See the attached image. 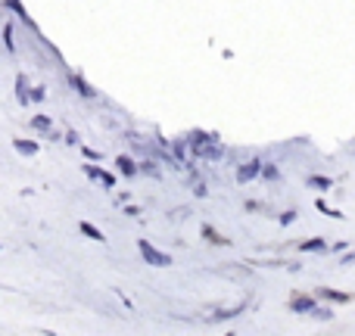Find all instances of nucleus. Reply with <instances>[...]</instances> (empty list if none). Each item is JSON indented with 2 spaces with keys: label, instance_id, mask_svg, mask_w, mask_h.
<instances>
[{
  "label": "nucleus",
  "instance_id": "f257e3e1",
  "mask_svg": "<svg viewBox=\"0 0 355 336\" xmlns=\"http://www.w3.org/2000/svg\"><path fill=\"white\" fill-rule=\"evenodd\" d=\"M137 246H140V255L147 258L150 265H156V268H168V265H172V255H168V252H159L156 246H150V240H140Z\"/></svg>",
  "mask_w": 355,
  "mask_h": 336
},
{
  "label": "nucleus",
  "instance_id": "f03ea898",
  "mask_svg": "<svg viewBox=\"0 0 355 336\" xmlns=\"http://www.w3.org/2000/svg\"><path fill=\"white\" fill-rule=\"evenodd\" d=\"M290 308H293V312H299V315H302V312L311 315L318 305H315V299H311V296H299V293H296V296L290 299Z\"/></svg>",
  "mask_w": 355,
  "mask_h": 336
},
{
  "label": "nucleus",
  "instance_id": "7ed1b4c3",
  "mask_svg": "<svg viewBox=\"0 0 355 336\" xmlns=\"http://www.w3.org/2000/svg\"><path fill=\"white\" fill-rule=\"evenodd\" d=\"M259 171H262V162H259V159H249L246 165L237 168V181H249V178H256Z\"/></svg>",
  "mask_w": 355,
  "mask_h": 336
},
{
  "label": "nucleus",
  "instance_id": "20e7f679",
  "mask_svg": "<svg viewBox=\"0 0 355 336\" xmlns=\"http://www.w3.org/2000/svg\"><path fill=\"white\" fill-rule=\"evenodd\" d=\"M318 296H324L327 302H352V293H340V290H331V287H321Z\"/></svg>",
  "mask_w": 355,
  "mask_h": 336
},
{
  "label": "nucleus",
  "instance_id": "39448f33",
  "mask_svg": "<svg viewBox=\"0 0 355 336\" xmlns=\"http://www.w3.org/2000/svg\"><path fill=\"white\" fill-rule=\"evenodd\" d=\"M115 165H118V171H122V174H125V178H134V174H137V171H140V168H137V165H134V162H131V159H128V156H118V159H115Z\"/></svg>",
  "mask_w": 355,
  "mask_h": 336
},
{
  "label": "nucleus",
  "instance_id": "423d86ee",
  "mask_svg": "<svg viewBox=\"0 0 355 336\" xmlns=\"http://www.w3.org/2000/svg\"><path fill=\"white\" fill-rule=\"evenodd\" d=\"M84 171H88V174H90V178H97V181H103V184H106V187H112V184H115V178H112V174H106V171H103V168H94V165H84Z\"/></svg>",
  "mask_w": 355,
  "mask_h": 336
},
{
  "label": "nucleus",
  "instance_id": "0eeeda50",
  "mask_svg": "<svg viewBox=\"0 0 355 336\" xmlns=\"http://www.w3.org/2000/svg\"><path fill=\"white\" fill-rule=\"evenodd\" d=\"M69 84H72V87H75V90H78V94H81V97H88V100H90V97H94V90H90V87H88V84H84V81L78 78V75H69Z\"/></svg>",
  "mask_w": 355,
  "mask_h": 336
},
{
  "label": "nucleus",
  "instance_id": "6e6552de",
  "mask_svg": "<svg viewBox=\"0 0 355 336\" xmlns=\"http://www.w3.org/2000/svg\"><path fill=\"white\" fill-rule=\"evenodd\" d=\"M78 231L84 233V237H90V240H97V243H103V240H106V237H103V233H100V231L94 228V224H88V221H81V224H78Z\"/></svg>",
  "mask_w": 355,
  "mask_h": 336
},
{
  "label": "nucleus",
  "instance_id": "1a4fd4ad",
  "mask_svg": "<svg viewBox=\"0 0 355 336\" xmlns=\"http://www.w3.org/2000/svg\"><path fill=\"white\" fill-rule=\"evenodd\" d=\"M31 128H35V131H44V134H50V128H53V122H50L47 115H35V119H31Z\"/></svg>",
  "mask_w": 355,
  "mask_h": 336
},
{
  "label": "nucleus",
  "instance_id": "9d476101",
  "mask_svg": "<svg viewBox=\"0 0 355 336\" xmlns=\"http://www.w3.org/2000/svg\"><path fill=\"white\" fill-rule=\"evenodd\" d=\"M246 305H237V308H227V312H212V321L209 324H215V321H224V317H234V315H240Z\"/></svg>",
  "mask_w": 355,
  "mask_h": 336
},
{
  "label": "nucleus",
  "instance_id": "9b49d317",
  "mask_svg": "<svg viewBox=\"0 0 355 336\" xmlns=\"http://www.w3.org/2000/svg\"><path fill=\"white\" fill-rule=\"evenodd\" d=\"M309 187H315V190H331V178H321V174H311V178H309Z\"/></svg>",
  "mask_w": 355,
  "mask_h": 336
},
{
  "label": "nucleus",
  "instance_id": "f8f14e48",
  "mask_svg": "<svg viewBox=\"0 0 355 336\" xmlns=\"http://www.w3.org/2000/svg\"><path fill=\"white\" fill-rule=\"evenodd\" d=\"M324 246H327L324 240H306V243H299V249H302V252H321Z\"/></svg>",
  "mask_w": 355,
  "mask_h": 336
},
{
  "label": "nucleus",
  "instance_id": "ddd939ff",
  "mask_svg": "<svg viewBox=\"0 0 355 336\" xmlns=\"http://www.w3.org/2000/svg\"><path fill=\"white\" fill-rule=\"evenodd\" d=\"M16 149L25 153V156H35L38 153V144H31V140H16Z\"/></svg>",
  "mask_w": 355,
  "mask_h": 336
},
{
  "label": "nucleus",
  "instance_id": "4468645a",
  "mask_svg": "<svg viewBox=\"0 0 355 336\" xmlns=\"http://www.w3.org/2000/svg\"><path fill=\"white\" fill-rule=\"evenodd\" d=\"M315 206H318V209H321V212H324V215H331V218H343L340 212H336V209H331V206H327L324 199H315Z\"/></svg>",
  "mask_w": 355,
  "mask_h": 336
},
{
  "label": "nucleus",
  "instance_id": "2eb2a0df",
  "mask_svg": "<svg viewBox=\"0 0 355 336\" xmlns=\"http://www.w3.org/2000/svg\"><path fill=\"white\" fill-rule=\"evenodd\" d=\"M318 317V321H331V308H315V312H311Z\"/></svg>",
  "mask_w": 355,
  "mask_h": 336
},
{
  "label": "nucleus",
  "instance_id": "dca6fc26",
  "mask_svg": "<svg viewBox=\"0 0 355 336\" xmlns=\"http://www.w3.org/2000/svg\"><path fill=\"white\" fill-rule=\"evenodd\" d=\"M140 171H147V174H159V171H156V162H143V165H140Z\"/></svg>",
  "mask_w": 355,
  "mask_h": 336
},
{
  "label": "nucleus",
  "instance_id": "f3484780",
  "mask_svg": "<svg viewBox=\"0 0 355 336\" xmlns=\"http://www.w3.org/2000/svg\"><path fill=\"white\" fill-rule=\"evenodd\" d=\"M28 100H44V87H35V90L28 94Z\"/></svg>",
  "mask_w": 355,
  "mask_h": 336
},
{
  "label": "nucleus",
  "instance_id": "a211bd4d",
  "mask_svg": "<svg viewBox=\"0 0 355 336\" xmlns=\"http://www.w3.org/2000/svg\"><path fill=\"white\" fill-rule=\"evenodd\" d=\"M262 174H265V178H277V168H274V165H268V168H265Z\"/></svg>",
  "mask_w": 355,
  "mask_h": 336
},
{
  "label": "nucleus",
  "instance_id": "6ab92c4d",
  "mask_svg": "<svg viewBox=\"0 0 355 336\" xmlns=\"http://www.w3.org/2000/svg\"><path fill=\"white\" fill-rule=\"evenodd\" d=\"M293 218H296L293 212H284V215H281V224H290V221H293Z\"/></svg>",
  "mask_w": 355,
  "mask_h": 336
},
{
  "label": "nucleus",
  "instance_id": "aec40b11",
  "mask_svg": "<svg viewBox=\"0 0 355 336\" xmlns=\"http://www.w3.org/2000/svg\"><path fill=\"white\" fill-rule=\"evenodd\" d=\"M224 336H234V333H224Z\"/></svg>",
  "mask_w": 355,
  "mask_h": 336
}]
</instances>
